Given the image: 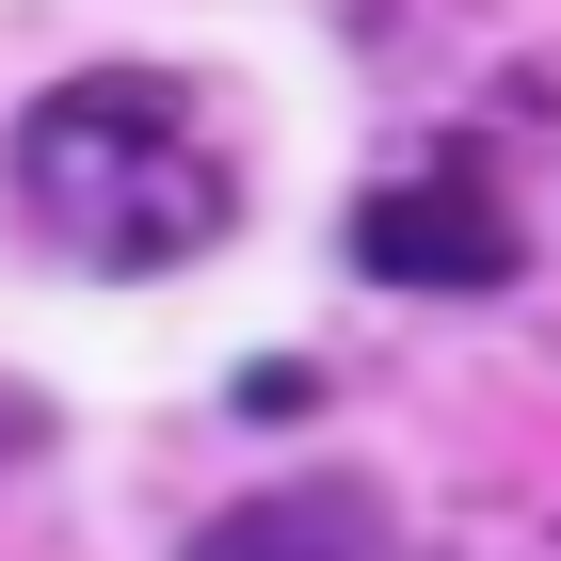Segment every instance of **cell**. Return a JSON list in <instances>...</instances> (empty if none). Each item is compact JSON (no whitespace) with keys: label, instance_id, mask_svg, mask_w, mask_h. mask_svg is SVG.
Returning a JSON list of instances; mask_svg holds the SVG:
<instances>
[{"label":"cell","instance_id":"obj_1","mask_svg":"<svg viewBox=\"0 0 561 561\" xmlns=\"http://www.w3.org/2000/svg\"><path fill=\"white\" fill-rule=\"evenodd\" d=\"M16 209H33L48 257L81 273H176L241 225V176H225L193 81L161 65H81L16 113Z\"/></svg>","mask_w":561,"mask_h":561},{"label":"cell","instance_id":"obj_3","mask_svg":"<svg viewBox=\"0 0 561 561\" xmlns=\"http://www.w3.org/2000/svg\"><path fill=\"white\" fill-rule=\"evenodd\" d=\"M193 561H386V497H353V481H289V497L209 514Z\"/></svg>","mask_w":561,"mask_h":561},{"label":"cell","instance_id":"obj_2","mask_svg":"<svg viewBox=\"0 0 561 561\" xmlns=\"http://www.w3.org/2000/svg\"><path fill=\"white\" fill-rule=\"evenodd\" d=\"M353 273H386V289H497L514 273V209L466 193V176H386L353 209Z\"/></svg>","mask_w":561,"mask_h":561}]
</instances>
